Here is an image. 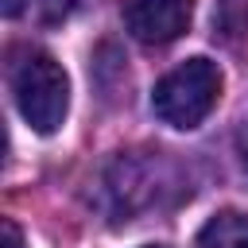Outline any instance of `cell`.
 Masks as SVG:
<instances>
[{
	"label": "cell",
	"instance_id": "cell-1",
	"mask_svg": "<svg viewBox=\"0 0 248 248\" xmlns=\"http://www.w3.org/2000/svg\"><path fill=\"white\" fill-rule=\"evenodd\" d=\"M8 85H12V101L19 108V116L50 136L62 128L66 120V108H70V81H66V70L43 54V50H23L12 58L8 66Z\"/></svg>",
	"mask_w": 248,
	"mask_h": 248
},
{
	"label": "cell",
	"instance_id": "cell-2",
	"mask_svg": "<svg viewBox=\"0 0 248 248\" xmlns=\"http://www.w3.org/2000/svg\"><path fill=\"white\" fill-rule=\"evenodd\" d=\"M221 97V70L209 58H186L151 89V108L170 128H198Z\"/></svg>",
	"mask_w": 248,
	"mask_h": 248
},
{
	"label": "cell",
	"instance_id": "cell-3",
	"mask_svg": "<svg viewBox=\"0 0 248 248\" xmlns=\"http://www.w3.org/2000/svg\"><path fill=\"white\" fill-rule=\"evenodd\" d=\"M194 16V0H124V27L143 46L174 43Z\"/></svg>",
	"mask_w": 248,
	"mask_h": 248
},
{
	"label": "cell",
	"instance_id": "cell-4",
	"mask_svg": "<svg viewBox=\"0 0 248 248\" xmlns=\"http://www.w3.org/2000/svg\"><path fill=\"white\" fill-rule=\"evenodd\" d=\"M194 248H248V217L236 209H225L209 217L194 240Z\"/></svg>",
	"mask_w": 248,
	"mask_h": 248
},
{
	"label": "cell",
	"instance_id": "cell-5",
	"mask_svg": "<svg viewBox=\"0 0 248 248\" xmlns=\"http://www.w3.org/2000/svg\"><path fill=\"white\" fill-rule=\"evenodd\" d=\"M0 12L8 19H23L35 27H54L74 12V0H0Z\"/></svg>",
	"mask_w": 248,
	"mask_h": 248
},
{
	"label": "cell",
	"instance_id": "cell-6",
	"mask_svg": "<svg viewBox=\"0 0 248 248\" xmlns=\"http://www.w3.org/2000/svg\"><path fill=\"white\" fill-rule=\"evenodd\" d=\"M0 236H4V240H0V248H23V232H19V225H16L12 217L0 225Z\"/></svg>",
	"mask_w": 248,
	"mask_h": 248
},
{
	"label": "cell",
	"instance_id": "cell-7",
	"mask_svg": "<svg viewBox=\"0 0 248 248\" xmlns=\"http://www.w3.org/2000/svg\"><path fill=\"white\" fill-rule=\"evenodd\" d=\"M240 163H244V170H248V124H244V132H240Z\"/></svg>",
	"mask_w": 248,
	"mask_h": 248
}]
</instances>
